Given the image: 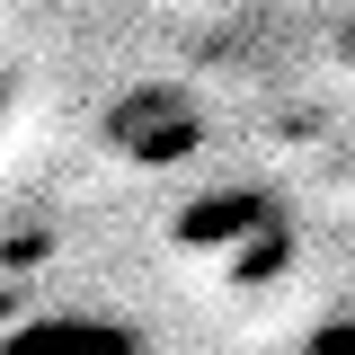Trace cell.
<instances>
[{"label":"cell","instance_id":"obj_3","mask_svg":"<svg viewBox=\"0 0 355 355\" xmlns=\"http://www.w3.org/2000/svg\"><path fill=\"white\" fill-rule=\"evenodd\" d=\"M275 222V205L266 196H205V205H187V240H231V231H266Z\"/></svg>","mask_w":355,"mask_h":355},{"label":"cell","instance_id":"obj_2","mask_svg":"<svg viewBox=\"0 0 355 355\" xmlns=\"http://www.w3.org/2000/svg\"><path fill=\"white\" fill-rule=\"evenodd\" d=\"M0 355H142V338L107 311H44L27 329H9Z\"/></svg>","mask_w":355,"mask_h":355},{"label":"cell","instance_id":"obj_1","mask_svg":"<svg viewBox=\"0 0 355 355\" xmlns=\"http://www.w3.org/2000/svg\"><path fill=\"white\" fill-rule=\"evenodd\" d=\"M107 142L125 160H142V169H160V160H187L205 142V116H196L187 89H133V98L107 107Z\"/></svg>","mask_w":355,"mask_h":355},{"label":"cell","instance_id":"obj_4","mask_svg":"<svg viewBox=\"0 0 355 355\" xmlns=\"http://www.w3.org/2000/svg\"><path fill=\"white\" fill-rule=\"evenodd\" d=\"M9 116H18V80L0 71V133H9Z\"/></svg>","mask_w":355,"mask_h":355}]
</instances>
